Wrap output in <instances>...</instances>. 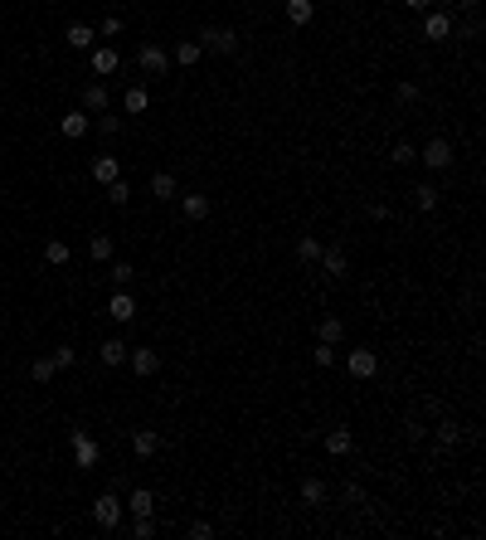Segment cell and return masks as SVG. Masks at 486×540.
I'll use <instances>...</instances> for the list:
<instances>
[{"label": "cell", "mask_w": 486, "mask_h": 540, "mask_svg": "<svg viewBox=\"0 0 486 540\" xmlns=\"http://www.w3.org/2000/svg\"><path fill=\"white\" fill-rule=\"evenodd\" d=\"M316 263H321L326 277H346V253H341V248H321V258H316Z\"/></svg>", "instance_id": "obj_20"}, {"label": "cell", "mask_w": 486, "mask_h": 540, "mask_svg": "<svg viewBox=\"0 0 486 540\" xmlns=\"http://www.w3.org/2000/svg\"><path fill=\"white\" fill-rule=\"evenodd\" d=\"M122 506H127L132 516H151V511H156V496H151L146 486H136V491L127 496V501H122Z\"/></svg>", "instance_id": "obj_19"}, {"label": "cell", "mask_w": 486, "mask_h": 540, "mask_svg": "<svg viewBox=\"0 0 486 540\" xmlns=\"http://www.w3.org/2000/svg\"><path fill=\"white\" fill-rule=\"evenodd\" d=\"M326 491H331V486H326L321 477H306V482H301V501H306V506H321Z\"/></svg>", "instance_id": "obj_25"}, {"label": "cell", "mask_w": 486, "mask_h": 540, "mask_svg": "<svg viewBox=\"0 0 486 540\" xmlns=\"http://www.w3.org/2000/svg\"><path fill=\"white\" fill-rule=\"evenodd\" d=\"M151 195H156V200H180V180H175L170 170H156V175H151Z\"/></svg>", "instance_id": "obj_17"}, {"label": "cell", "mask_w": 486, "mask_h": 540, "mask_svg": "<svg viewBox=\"0 0 486 540\" xmlns=\"http://www.w3.org/2000/svg\"><path fill=\"white\" fill-rule=\"evenodd\" d=\"M127 365H132L136 375H156V370H161V355L141 346V351H127Z\"/></svg>", "instance_id": "obj_14"}, {"label": "cell", "mask_w": 486, "mask_h": 540, "mask_svg": "<svg viewBox=\"0 0 486 540\" xmlns=\"http://www.w3.org/2000/svg\"><path fill=\"white\" fill-rule=\"evenodd\" d=\"M399 103H418V83H399Z\"/></svg>", "instance_id": "obj_43"}, {"label": "cell", "mask_w": 486, "mask_h": 540, "mask_svg": "<svg viewBox=\"0 0 486 540\" xmlns=\"http://www.w3.org/2000/svg\"><path fill=\"white\" fill-rule=\"evenodd\" d=\"M83 112H88V117L108 112V83H88V88H83Z\"/></svg>", "instance_id": "obj_12"}, {"label": "cell", "mask_w": 486, "mask_h": 540, "mask_svg": "<svg viewBox=\"0 0 486 540\" xmlns=\"http://www.w3.org/2000/svg\"><path fill=\"white\" fill-rule=\"evenodd\" d=\"M287 20H292V25H311V20H316V5H311V0H287Z\"/></svg>", "instance_id": "obj_22"}, {"label": "cell", "mask_w": 486, "mask_h": 540, "mask_svg": "<svg viewBox=\"0 0 486 540\" xmlns=\"http://www.w3.org/2000/svg\"><path fill=\"white\" fill-rule=\"evenodd\" d=\"M122 511H127V506H122L117 491H103V496L93 501V521H98L103 531H117V526H122Z\"/></svg>", "instance_id": "obj_2"}, {"label": "cell", "mask_w": 486, "mask_h": 540, "mask_svg": "<svg viewBox=\"0 0 486 540\" xmlns=\"http://www.w3.org/2000/svg\"><path fill=\"white\" fill-rule=\"evenodd\" d=\"M93 122H98V132H108V136H117V132H122V117H112V112H98Z\"/></svg>", "instance_id": "obj_38"}, {"label": "cell", "mask_w": 486, "mask_h": 540, "mask_svg": "<svg viewBox=\"0 0 486 540\" xmlns=\"http://www.w3.org/2000/svg\"><path fill=\"white\" fill-rule=\"evenodd\" d=\"M413 205L418 210H438V185H418L413 190Z\"/></svg>", "instance_id": "obj_33"}, {"label": "cell", "mask_w": 486, "mask_h": 540, "mask_svg": "<svg viewBox=\"0 0 486 540\" xmlns=\"http://www.w3.org/2000/svg\"><path fill=\"white\" fill-rule=\"evenodd\" d=\"M117 175H122L117 156H108V151H103V156H93V180H98V185H112Z\"/></svg>", "instance_id": "obj_16"}, {"label": "cell", "mask_w": 486, "mask_h": 540, "mask_svg": "<svg viewBox=\"0 0 486 540\" xmlns=\"http://www.w3.org/2000/svg\"><path fill=\"white\" fill-rule=\"evenodd\" d=\"M108 200H112V205H127V200H132V185H127V180L117 175V180L108 185Z\"/></svg>", "instance_id": "obj_34"}, {"label": "cell", "mask_w": 486, "mask_h": 540, "mask_svg": "<svg viewBox=\"0 0 486 540\" xmlns=\"http://www.w3.org/2000/svg\"><path fill=\"white\" fill-rule=\"evenodd\" d=\"M122 108H127V117H141V112L151 108V93H146L141 83H132V88L122 93Z\"/></svg>", "instance_id": "obj_15"}, {"label": "cell", "mask_w": 486, "mask_h": 540, "mask_svg": "<svg viewBox=\"0 0 486 540\" xmlns=\"http://www.w3.org/2000/svg\"><path fill=\"white\" fill-rule=\"evenodd\" d=\"M462 438V429H457V419H443V424H438V443H443V448H453V443H457Z\"/></svg>", "instance_id": "obj_32"}, {"label": "cell", "mask_w": 486, "mask_h": 540, "mask_svg": "<svg viewBox=\"0 0 486 540\" xmlns=\"http://www.w3.org/2000/svg\"><path fill=\"white\" fill-rule=\"evenodd\" d=\"M132 453L136 458H156V453H161V433L156 429H136L132 433Z\"/></svg>", "instance_id": "obj_11"}, {"label": "cell", "mask_w": 486, "mask_h": 540, "mask_svg": "<svg viewBox=\"0 0 486 540\" xmlns=\"http://www.w3.org/2000/svg\"><path fill=\"white\" fill-rule=\"evenodd\" d=\"M93 39H98L93 25H68V49H93Z\"/></svg>", "instance_id": "obj_26"}, {"label": "cell", "mask_w": 486, "mask_h": 540, "mask_svg": "<svg viewBox=\"0 0 486 540\" xmlns=\"http://www.w3.org/2000/svg\"><path fill=\"white\" fill-rule=\"evenodd\" d=\"M98 34H103V39H112V34H122V20H117V15H108V20H103V29H98Z\"/></svg>", "instance_id": "obj_42"}, {"label": "cell", "mask_w": 486, "mask_h": 540, "mask_svg": "<svg viewBox=\"0 0 486 540\" xmlns=\"http://www.w3.org/2000/svg\"><path fill=\"white\" fill-rule=\"evenodd\" d=\"M341 336H346V322L341 317H326L321 331H316V341H326V346H341Z\"/></svg>", "instance_id": "obj_24"}, {"label": "cell", "mask_w": 486, "mask_h": 540, "mask_svg": "<svg viewBox=\"0 0 486 540\" xmlns=\"http://www.w3.org/2000/svg\"><path fill=\"white\" fill-rule=\"evenodd\" d=\"M351 448H355L351 429H326V453L331 458H351Z\"/></svg>", "instance_id": "obj_13"}, {"label": "cell", "mask_w": 486, "mask_h": 540, "mask_svg": "<svg viewBox=\"0 0 486 540\" xmlns=\"http://www.w3.org/2000/svg\"><path fill=\"white\" fill-rule=\"evenodd\" d=\"M214 536V526H210V521H195V526H190V540H210Z\"/></svg>", "instance_id": "obj_40"}, {"label": "cell", "mask_w": 486, "mask_h": 540, "mask_svg": "<svg viewBox=\"0 0 486 540\" xmlns=\"http://www.w3.org/2000/svg\"><path fill=\"white\" fill-rule=\"evenodd\" d=\"M311 360H316L321 370H331V365H336V346H326V341H316V351H311Z\"/></svg>", "instance_id": "obj_37"}, {"label": "cell", "mask_w": 486, "mask_h": 540, "mask_svg": "<svg viewBox=\"0 0 486 540\" xmlns=\"http://www.w3.org/2000/svg\"><path fill=\"white\" fill-rule=\"evenodd\" d=\"M44 263H49V268H63V263H68V243L49 239V243H44Z\"/></svg>", "instance_id": "obj_27"}, {"label": "cell", "mask_w": 486, "mask_h": 540, "mask_svg": "<svg viewBox=\"0 0 486 540\" xmlns=\"http://www.w3.org/2000/svg\"><path fill=\"white\" fill-rule=\"evenodd\" d=\"M180 205H185V219H210V195H180Z\"/></svg>", "instance_id": "obj_21"}, {"label": "cell", "mask_w": 486, "mask_h": 540, "mask_svg": "<svg viewBox=\"0 0 486 540\" xmlns=\"http://www.w3.org/2000/svg\"><path fill=\"white\" fill-rule=\"evenodd\" d=\"M321 248H326L321 239H311V234H301V239H297V258H301V263H316V258H321Z\"/></svg>", "instance_id": "obj_28"}, {"label": "cell", "mask_w": 486, "mask_h": 540, "mask_svg": "<svg viewBox=\"0 0 486 540\" xmlns=\"http://www.w3.org/2000/svg\"><path fill=\"white\" fill-rule=\"evenodd\" d=\"M346 370H351L355 379H370V375H375V370H379V355H375V351H365V346H360V351H351V355H346Z\"/></svg>", "instance_id": "obj_8"}, {"label": "cell", "mask_w": 486, "mask_h": 540, "mask_svg": "<svg viewBox=\"0 0 486 540\" xmlns=\"http://www.w3.org/2000/svg\"><path fill=\"white\" fill-rule=\"evenodd\" d=\"M341 501H351V506H355V501H365V491H360L355 482H346V486H341Z\"/></svg>", "instance_id": "obj_41"}, {"label": "cell", "mask_w": 486, "mask_h": 540, "mask_svg": "<svg viewBox=\"0 0 486 540\" xmlns=\"http://www.w3.org/2000/svg\"><path fill=\"white\" fill-rule=\"evenodd\" d=\"M389 161H394V165H413V161H418V151H413L408 141H399V146L389 151Z\"/></svg>", "instance_id": "obj_36"}, {"label": "cell", "mask_w": 486, "mask_h": 540, "mask_svg": "<svg viewBox=\"0 0 486 540\" xmlns=\"http://www.w3.org/2000/svg\"><path fill=\"white\" fill-rule=\"evenodd\" d=\"M408 10H413V15H423V10H433V0H404Z\"/></svg>", "instance_id": "obj_44"}, {"label": "cell", "mask_w": 486, "mask_h": 540, "mask_svg": "<svg viewBox=\"0 0 486 540\" xmlns=\"http://www.w3.org/2000/svg\"><path fill=\"white\" fill-rule=\"evenodd\" d=\"M54 375H58L54 355H39V360H29V379H39V384H49Z\"/></svg>", "instance_id": "obj_23"}, {"label": "cell", "mask_w": 486, "mask_h": 540, "mask_svg": "<svg viewBox=\"0 0 486 540\" xmlns=\"http://www.w3.org/2000/svg\"><path fill=\"white\" fill-rule=\"evenodd\" d=\"M112 282H117V287H132L136 268H132V263H112Z\"/></svg>", "instance_id": "obj_35"}, {"label": "cell", "mask_w": 486, "mask_h": 540, "mask_svg": "<svg viewBox=\"0 0 486 540\" xmlns=\"http://www.w3.org/2000/svg\"><path fill=\"white\" fill-rule=\"evenodd\" d=\"M88 68H93L98 78H108V73H117V68H122V54H117L112 44H103V49H93V58H88Z\"/></svg>", "instance_id": "obj_9"}, {"label": "cell", "mask_w": 486, "mask_h": 540, "mask_svg": "<svg viewBox=\"0 0 486 540\" xmlns=\"http://www.w3.org/2000/svg\"><path fill=\"white\" fill-rule=\"evenodd\" d=\"M58 132L68 136V141H83V136L93 132V117L88 112H68V117H58Z\"/></svg>", "instance_id": "obj_10"}, {"label": "cell", "mask_w": 486, "mask_h": 540, "mask_svg": "<svg viewBox=\"0 0 486 540\" xmlns=\"http://www.w3.org/2000/svg\"><path fill=\"white\" fill-rule=\"evenodd\" d=\"M136 63H141V73H151V78H165V73H170V54H165L161 44H141Z\"/></svg>", "instance_id": "obj_4"}, {"label": "cell", "mask_w": 486, "mask_h": 540, "mask_svg": "<svg viewBox=\"0 0 486 540\" xmlns=\"http://www.w3.org/2000/svg\"><path fill=\"white\" fill-rule=\"evenodd\" d=\"M73 360H78V351H68V346H58V351H54V365H58V370H68Z\"/></svg>", "instance_id": "obj_39"}, {"label": "cell", "mask_w": 486, "mask_h": 540, "mask_svg": "<svg viewBox=\"0 0 486 540\" xmlns=\"http://www.w3.org/2000/svg\"><path fill=\"white\" fill-rule=\"evenodd\" d=\"M448 34H453V15H443V10H423V39L443 44Z\"/></svg>", "instance_id": "obj_6"}, {"label": "cell", "mask_w": 486, "mask_h": 540, "mask_svg": "<svg viewBox=\"0 0 486 540\" xmlns=\"http://www.w3.org/2000/svg\"><path fill=\"white\" fill-rule=\"evenodd\" d=\"M200 58H205V49H200V44H195V39H185V44H180V49H175V63H180V68H195V63H200Z\"/></svg>", "instance_id": "obj_29"}, {"label": "cell", "mask_w": 486, "mask_h": 540, "mask_svg": "<svg viewBox=\"0 0 486 540\" xmlns=\"http://www.w3.org/2000/svg\"><path fill=\"white\" fill-rule=\"evenodd\" d=\"M112 248H117V243H112V234H93V243H88V253H93L98 263H108Z\"/></svg>", "instance_id": "obj_30"}, {"label": "cell", "mask_w": 486, "mask_h": 540, "mask_svg": "<svg viewBox=\"0 0 486 540\" xmlns=\"http://www.w3.org/2000/svg\"><path fill=\"white\" fill-rule=\"evenodd\" d=\"M108 317H112V322H122V326H127V322H136V297L127 292V287L108 297Z\"/></svg>", "instance_id": "obj_7"}, {"label": "cell", "mask_w": 486, "mask_h": 540, "mask_svg": "<svg viewBox=\"0 0 486 540\" xmlns=\"http://www.w3.org/2000/svg\"><path fill=\"white\" fill-rule=\"evenodd\" d=\"M453 156H457V151H453V141H448V136H433L428 146L418 151V161L428 165V170H448V165H453Z\"/></svg>", "instance_id": "obj_3"}, {"label": "cell", "mask_w": 486, "mask_h": 540, "mask_svg": "<svg viewBox=\"0 0 486 540\" xmlns=\"http://www.w3.org/2000/svg\"><path fill=\"white\" fill-rule=\"evenodd\" d=\"M127 351H132V346H127V341H117V336H108V341H103V351H98V360H103V365H127Z\"/></svg>", "instance_id": "obj_18"}, {"label": "cell", "mask_w": 486, "mask_h": 540, "mask_svg": "<svg viewBox=\"0 0 486 540\" xmlns=\"http://www.w3.org/2000/svg\"><path fill=\"white\" fill-rule=\"evenodd\" d=\"M195 44H200L205 54H239V34H234L229 25H205Z\"/></svg>", "instance_id": "obj_1"}, {"label": "cell", "mask_w": 486, "mask_h": 540, "mask_svg": "<svg viewBox=\"0 0 486 540\" xmlns=\"http://www.w3.org/2000/svg\"><path fill=\"white\" fill-rule=\"evenodd\" d=\"M98 443H93V433H83V429H73V462H78V472H88V467H98Z\"/></svg>", "instance_id": "obj_5"}, {"label": "cell", "mask_w": 486, "mask_h": 540, "mask_svg": "<svg viewBox=\"0 0 486 540\" xmlns=\"http://www.w3.org/2000/svg\"><path fill=\"white\" fill-rule=\"evenodd\" d=\"M127 536H136V540H151V536H156V521H151V516H132Z\"/></svg>", "instance_id": "obj_31"}]
</instances>
